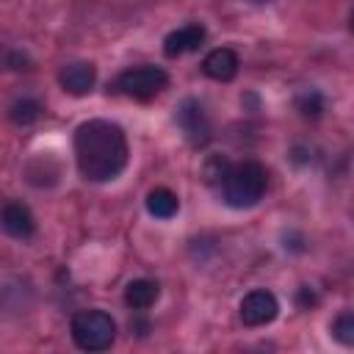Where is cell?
Listing matches in <instances>:
<instances>
[{
	"label": "cell",
	"instance_id": "obj_1",
	"mask_svg": "<svg viewBox=\"0 0 354 354\" xmlns=\"http://www.w3.org/2000/svg\"><path fill=\"white\" fill-rule=\"evenodd\" d=\"M127 138L116 122L88 119L75 130V160L86 180L108 183L116 180L127 166Z\"/></svg>",
	"mask_w": 354,
	"mask_h": 354
},
{
	"label": "cell",
	"instance_id": "obj_2",
	"mask_svg": "<svg viewBox=\"0 0 354 354\" xmlns=\"http://www.w3.org/2000/svg\"><path fill=\"white\" fill-rule=\"evenodd\" d=\"M268 185V174L257 160H243L227 169L224 180H221V196L230 207H254Z\"/></svg>",
	"mask_w": 354,
	"mask_h": 354
},
{
	"label": "cell",
	"instance_id": "obj_3",
	"mask_svg": "<svg viewBox=\"0 0 354 354\" xmlns=\"http://www.w3.org/2000/svg\"><path fill=\"white\" fill-rule=\"evenodd\" d=\"M72 340L83 351H105L116 340V321L102 310H83L69 324Z\"/></svg>",
	"mask_w": 354,
	"mask_h": 354
},
{
	"label": "cell",
	"instance_id": "obj_4",
	"mask_svg": "<svg viewBox=\"0 0 354 354\" xmlns=\"http://www.w3.org/2000/svg\"><path fill=\"white\" fill-rule=\"evenodd\" d=\"M169 83V75L160 66H130L124 69L116 80H113V91L124 94L130 100H152L155 94H160Z\"/></svg>",
	"mask_w": 354,
	"mask_h": 354
},
{
	"label": "cell",
	"instance_id": "obj_5",
	"mask_svg": "<svg viewBox=\"0 0 354 354\" xmlns=\"http://www.w3.org/2000/svg\"><path fill=\"white\" fill-rule=\"evenodd\" d=\"M177 124H180V130L185 133V138L194 147H205L210 141V119H207V113H205L199 100L185 97L177 105Z\"/></svg>",
	"mask_w": 354,
	"mask_h": 354
},
{
	"label": "cell",
	"instance_id": "obj_6",
	"mask_svg": "<svg viewBox=\"0 0 354 354\" xmlns=\"http://www.w3.org/2000/svg\"><path fill=\"white\" fill-rule=\"evenodd\" d=\"M277 313H279V301L271 290H249L238 307V315L246 326H266L277 318Z\"/></svg>",
	"mask_w": 354,
	"mask_h": 354
},
{
	"label": "cell",
	"instance_id": "obj_7",
	"mask_svg": "<svg viewBox=\"0 0 354 354\" xmlns=\"http://www.w3.org/2000/svg\"><path fill=\"white\" fill-rule=\"evenodd\" d=\"M58 83L66 94L72 97H83L94 88L97 83V69L91 61H75V64H66L61 72H58Z\"/></svg>",
	"mask_w": 354,
	"mask_h": 354
},
{
	"label": "cell",
	"instance_id": "obj_8",
	"mask_svg": "<svg viewBox=\"0 0 354 354\" xmlns=\"http://www.w3.org/2000/svg\"><path fill=\"white\" fill-rule=\"evenodd\" d=\"M238 66H241L238 53L230 50V47H216V50H210V53L205 55V61H202V72H205L210 80H218V83L232 80V77L238 75Z\"/></svg>",
	"mask_w": 354,
	"mask_h": 354
},
{
	"label": "cell",
	"instance_id": "obj_9",
	"mask_svg": "<svg viewBox=\"0 0 354 354\" xmlns=\"http://www.w3.org/2000/svg\"><path fill=\"white\" fill-rule=\"evenodd\" d=\"M0 227L11 235V238H30L36 232V221H33V213L19 205V202H8L3 205L0 210Z\"/></svg>",
	"mask_w": 354,
	"mask_h": 354
},
{
	"label": "cell",
	"instance_id": "obj_10",
	"mask_svg": "<svg viewBox=\"0 0 354 354\" xmlns=\"http://www.w3.org/2000/svg\"><path fill=\"white\" fill-rule=\"evenodd\" d=\"M202 41H205V28L196 25V22H191V25H183V28L171 30L163 39V53L169 58H177V55H185V53L196 50Z\"/></svg>",
	"mask_w": 354,
	"mask_h": 354
},
{
	"label": "cell",
	"instance_id": "obj_11",
	"mask_svg": "<svg viewBox=\"0 0 354 354\" xmlns=\"http://www.w3.org/2000/svg\"><path fill=\"white\" fill-rule=\"evenodd\" d=\"M158 296H160V288L152 279H133L124 288V304L130 310H147L158 301Z\"/></svg>",
	"mask_w": 354,
	"mask_h": 354
},
{
	"label": "cell",
	"instance_id": "obj_12",
	"mask_svg": "<svg viewBox=\"0 0 354 354\" xmlns=\"http://www.w3.org/2000/svg\"><path fill=\"white\" fill-rule=\"evenodd\" d=\"M147 210L155 216V218H171L177 210H180V199L177 194H171L169 188H152L147 194Z\"/></svg>",
	"mask_w": 354,
	"mask_h": 354
},
{
	"label": "cell",
	"instance_id": "obj_13",
	"mask_svg": "<svg viewBox=\"0 0 354 354\" xmlns=\"http://www.w3.org/2000/svg\"><path fill=\"white\" fill-rule=\"evenodd\" d=\"M41 102H36V100H30V97H22V100H17L11 108H8V119L14 122V124H33L39 116H41Z\"/></svg>",
	"mask_w": 354,
	"mask_h": 354
},
{
	"label": "cell",
	"instance_id": "obj_14",
	"mask_svg": "<svg viewBox=\"0 0 354 354\" xmlns=\"http://www.w3.org/2000/svg\"><path fill=\"white\" fill-rule=\"evenodd\" d=\"M332 335L343 343V346H354V313L343 310L335 321H332Z\"/></svg>",
	"mask_w": 354,
	"mask_h": 354
},
{
	"label": "cell",
	"instance_id": "obj_15",
	"mask_svg": "<svg viewBox=\"0 0 354 354\" xmlns=\"http://www.w3.org/2000/svg\"><path fill=\"white\" fill-rule=\"evenodd\" d=\"M296 108H299L301 116L315 119V116H321V111H324V97H321L318 91H304V94L296 97Z\"/></svg>",
	"mask_w": 354,
	"mask_h": 354
},
{
	"label": "cell",
	"instance_id": "obj_16",
	"mask_svg": "<svg viewBox=\"0 0 354 354\" xmlns=\"http://www.w3.org/2000/svg\"><path fill=\"white\" fill-rule=\"evenodd\" d=\"M227 169H230V163H227L224 158H210L207 166H205V177H207V183H218V185H221Z\"/></svg>",
	"mask_w": 354,
	"mask_h": 354
},
{
	"label": "cell",
	"instance_id": "obj_17",
	"mask_svg": "<svg viewBox=\"0 0 354 354\" xmlns=\"http://www.w3.org/2000/svg\"><path fill=\"white\" fill-rule=\"evenodd\" d=\"M3 64H6L8 69H28V64H30V61H28L22 53H14V50H11V53H6V55H3Z\"/></svg>",
	"mask_w": 354,
	"mask_h": 354
},
{
	"label": "cell",
	"instance_id": "obj_18",
	"mask_svg": "<svg viewBox=\"0 0 354 354\" xmlns=\"http://www.w3.org/2000/svg\"><path fill=\"white\" fill-rule=\"evenodd\" d=\"M299 301H301V304H313V301H315V296L310 293V288H301V290H299Z\"/></svg>",
	"mask_w": 354,
	"mask_h": 354
},
{
	"label": "cell",
	"instance_id": "obj_19",
	"mask_svg": "<svg viewBox=\"0 0 354 354\" xmlns=\"http://www.w3.org/2000/svg\"><path fill=\"white\" fill-rule=\"evenodd\" d=\"M257 3H263V0H257Z\"/></svg>",
	"mask_w": 354,
	"mask_h": 354
}]
</instances>
